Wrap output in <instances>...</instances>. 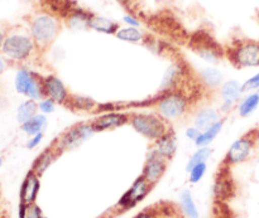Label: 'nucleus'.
Returning a JSON list of instances; mask_svg holds the SVG:
<instances>
[{
  "mask_svg": "<svg viewBox=\"0 0 259 218\" xmlns=\"http://www.w3.org/2000/svg\"><path fill=\"white\" fill-rule=\"evenodd\" d=\"M38 50L29 29L22 25H13L8 28L0 54L9 63H24L34 57Z\"/></svg>",
  "mask_w": 259,
  "mask_h": 218,
  "instance_id": "f257e3e1",
  "label": "nucleus"
},
{
  "mask_svg": "<svg viewBox=\"0 0 259 218\" xmlns=\"http://www.w3.org/2000/svg\"><path fill=\"white\" fill-rule=\"evenodd\" d=\"M28 29L37 44L38 49L50 47L61 30V23L56 15L47 12L33 14L28 19Z\"/></svg>",
  "mask_w": 259,
  "mask_h": 218,
  "instance_id": "f03ea898",
  "label": "nucleus"
},
{
  "mask_svg": "<svg viewBox=\"0 0 259 218\" xmlns=\"http://www.w3.org/2000/svg\"><path fill=\"white\" fill-rule=\"evenodd\" d=\"M258 141L259 130H257V129L248 131L247 134L240 136V138L238 139V140H235L234 143L230 145V148L228 149L227 154H225L224 161H223V166L232 168V167L247 161L248 159L253 155V153H254Z\"/></svg>",
  "mask_w": 259,
  "mask_h": 218,
  "instance_id": "7ed1b4c3",
  "label": "nucleus"
},
{
  "mask_svg": "<svg viewBox=\"0 0 259 218\" xmlns=\"http://www.w3.org/2000/svg\"><path fill=\"white\" fill-rule=\"evenodd\" d=\"M129 123L137 133L152 141L158 140L169 131L167 121L154 114H136L131 116Z\"/></svg>",
  "mask_w": 259,
  "mask_h": 218,
  "instance_id": "20e7f679",
  "label": "nucleus"
},
{
  "mask_svg": "<svg viewBox=\"0 0 259 218\" xmlns=\"http://www.w3.org/2000/svg\"><path fill=\"white\" fill-rule=\"evenodd\" d=\"M228 57L237 68L259 67V42L252 39L239 40L230 48Z\"/></svg>",
  "mask_w": 259,
  "mask_h": 218,
  "instance_id": "39448f33",
  "label": "nucleus"
},
{
  "mask_svg": "<svg viewBox=\"0 0 259 218\" xmlns=\"http://www.w3.org/2000/svg\"><path fill=\"white\" fill-rule=\"evenodd\" d=\"M189 110V97L181 91H168L157 103V111L166 121H174L182 118Z\"/></svg>",
  "mask_w": 259,
  "mask_h": 218,
  "instance_id": "423d86ee",
  "label": "nucleus"
},
{
  "mask_svg": "<svg viewBox=\"0 0 259 218\" xmlns=\"http://www.w3.org/2000/svg\"><path fill=\"white\" fill-rule=\"evenodd\" d=\"M14 87L19 95L30 98V100L38 101L45 98L42 77H39L37 73L28 70V68L22 67L17 71L14 78Z\"/></svg>",
  "mask_w": 259,
  "mask_h": 218,
  "instance_id": "0eeeda50",
  "label": "nucleus"
},
{
  "mask_svg": "<svg viewBox=\"0 0 259 218\" xmlns=\"http://www.w3.org/2000/svg\"><path fill=\"white\" fill-rule=\"evenodd\" d=\"M95 134V130L93 128V124H78V125L73 126L70 130L66 131L65 134L61 135V138H58L55 141V145L57 146L58 150L62 153V151L71 150V149L77 148L80 144H82L83 141L88 140L90 136H93Z\"/></svg>",
  "mask_w": 259,
  "mask_h": 218,
  "instance_id": "6e6552de",
  "label": "nucleus"
},
{
  "mask_svg": "<svg viewBox=\"0 0 259 218\" xmlns=\"http://www.w3.org/2000/svg\"><path fill=\"white\" fill-rule=\"evenodd\" d=\"M152 188H153V186H151L143 177H138L133 182L131 188L121 196L116 207L120 208V211H128V209L133 208L148 196Z\"/></svg>",
  "mask_w": 259,
  "mask_h": 218,
  "instance_id": "1a4fd4ad",
  "label": "nucleus"
},
{
  "mask_svg": "<svg viewBox=\"0 0 259 218\" xmlns=\"http://www.w3.org/2000/svg\"><path fill=\"white\" fill-rule=\"evenodd\" d=\"M167 166H168V160L164 159L163 156L159 155L158 153L152 149L149 151L148 156H147V160L144 163L143 172H142L141 176L148 182L151 186H156L159 181H161L162 177L164 176L167 171Z\"/></svg>",
  "mask_w": 259,
  "mask_h": 218,
  "instance_id": "9d476101",
  "label": "nucleus"
},
{
  "mask_svg": "<svg viewBox=\"0 0 259 218\" xmlns=\"http://www.w3.org/2000/svg\"><path fill=\"white\" fill-rule=\"evenodd\" d=\"M42 87L43 96L46 98H51L56 103L63 105L70 100V93H68L65 83L57 76L48 75L46 77H42Z\"/></svg>",
  "mask_w": 259,
  "mask_h": 218,
  "instance_id": "9b49d317",
  "label": "nucleus"
},
{
  "mask_svg": "<svg viewBox=\"0 0 259 218\" xmlns=\"http://www.w3.org/2000/svg\"><path fill=\"white\" fill-rule=\"evenodd\" d=\"M229 167L223 166L214 182V197L219 203L232 198L235 193V184L230 177Z\"/></svg>",
  "mask_w": 259,
  "mask_h": 218,
  "instance_id": "f8f14e48",
  "label": "nucleus"
},
{
  "mask_svg": "<svg viewBox=\"0 0 259 218\" xmlns=\"http://www.w3.org/2000/svg\"><path fill=\"white\" fill-rule=\"evenodd\" d=\"M40 189V177L33 171H29L23 181L19 192L20 204L35 203Z\"/></svg>",
  "mask_w": 259,
  "mask_h": 218,
  "instance_id": "ddd939ff",
  "label": "nucleus"
},
{
  "mask_svg": "<svg viewBox=\"0 0 259 218\" xmlns=\"http://www.w3.org/2000/svg\"><path fill=\"white\" fill-rule=\"evenodd\" d=\"M129 120H131V116L126 115V114L108 113L105 115H101L99 118H96L91 124H93V128L95 130V133H99V131H108L114 130L116 128H120V126L129 123Z\"/></svg>",
  "mask_w": 259,
  "mask_h": 218,
  "instance_id": "4468645a",
  "label": "nucleus"
},
{
  "mask_svg": "<svg viewBox=\"0 0 259 218\" xmlns=\"http://www.w3.org/2000/svg\"><path fill=\"white\" fill-rule=\"evenodd\" d=\"M243 95L244 93L242 91V85L238 81L229 80L222 85V97L224 100V107H227V111L233 110V107L240 102Z\"/></svg>",
  "mask_w": 259,
  "mask_h": 218,
  "instance_id": "2eb2a0df",
  "label": "nucleus"
},
{
  "mask_svg": "<svg viewBox=\"0 0 259 218\" xmlns=\"http://www.w3.org/2000/svg\"><path fill=\"white\" fill-rule=\"evenodd\" d=\"M60 154H61V151L58 150L57 146H56L55 144H52L50 148H47L46 150H43L42 153L37 156V159L33 161V166H32V168H30V171L34 172L37 176L42 177L43 174L46 173V171H47V169L50 168L53 163H55V160L58 158V155H60Z\"/></svg>",
  "mask_w": 259,
  "mask_h": 218,
  "instance_id": "dca6fc26",
  "label": "nucleus"
},
{
  "mask_svg": "<svg viewBox=\"0 0 259 218\" xmlns=\"http://www.w3.org/2000/svg\"><path fill=\"white\" fill-rule=\"evenodd\" d=\"M153 150L158 153L161 156H163L164 159H167L168 161L171 160L177 150V140L175 134L168 131L166 135H163L158 140L154 141Z\"/></svg>",
  "mask_w": 259,
  "mask_h": 218,
  "instance_id": "f3484780",
  "label": "nucleus"
},
{
  "mask_svg": "<svg viewBox=\"0 0 259 218\" xmlns=\"http://www.w3.org/2000/svg\"><path fill=\"white\" fill-rule=\"evenodd\" d=\"M220 120V114L219 111L215 110L212 107H206L200 110L199 113L195 116V126L197 129H200L201 131H205L206 129H209L210 126H212L214 124H217Z\"/></svg>",
  "mask_w": 259,
  "mask_h": 218,
  "instance_id": "a211bd4d",
  "label": "nucleus"
},
{
  "mask_svg": "<svg viewBox=\"0 0 259 218\" xmlns=\"http://www.w3.org/2000/svg\"><path fill=\"white\" fill-rule=\"evenodd\" d=\"M93 14L85 12L82 9H73L71 10L68 14L67 22L72 29L77 30H85L90 29V19Z\"/></svg>",
  "mask_w": 259,
  "mask_h": 218,
  "instance_id": "6ab92c4d",
  "label": "nucleus"
},
{
  "mask_svg": "<svg viewBox=\"0 0 259 218\" xmlns=\"http://www.w3.org/2000/svg\"><path fill=\"white\" fill-rule=\"evenodd\" d=\"M259 107V91L254 92L245 93L244 97L240 100L238 105V113L240 118H248L255 113V110Z\"/></svg>",
  "mask_w": 259,
  "mask_h": 218,
  "instance_id": "aec40b11",
  "label": "nucleus"
},
{
  "mask_svg": "<svg viewBox=\"0 0 259 218\" xmlns=\"http://www.w3.org/2000/svg\"><path fill=\"white\" fill-rule=\"evenodd\" d=\"M46 126H47V118L45 114H37L28 121L20 124V130L28 136H33L35 134L43 133Z\"/></svg>",
  "mask_w": 259,
  "mask_h": 218,
  "instance_id": "412c9836",
  "label": "nucleus"
},
{
  "mask_svg": "<svg viewBox=\"0 0 259 218\" xmlns=\"http://www.w3.org/2000/svg\"><path fill=\"white\" fill-rule=\"evenodd\" d=\"M119 28L120 27L118 23L113 22L108 18L93 15L90 19V29L95 30V32L104 33V34H115Z\"/></svg>",
  "mask_w": 259,
  "mask_h": 218,
  "instance_id": "4be33fe9",
  "label": "nucleus"
},
{
  "mask_svg": "<svg viewBox=\"0 0 259 218\" xmlns=\"http://www.w3.org/2000/svg\"><path fill=\"white\" fill-rule=\"evenodd\" d=\"M223 126H224V120H219L217 124H214L212 126H210L209 129H206L205 131H202L200 134L199 138L194 141L195 145L197 148H204V146H209L212 141L217 139V136L219 135L220 131H222Z\"/></svg>",
  "mask_w": 259,
  "mask_h": 218,
  "instance_id": "5701e85b",
  "label": "nucleus"
},
{
  "mask_svg": "<svg viewBox=\"0 0 259 218\" xmlns=\"http://www.w3.org/2000/svg\"><path fill=\"white\" fill-rule=\"evenodd\" d=\"M180 206L187 218H199V209L189 189H184L180 194Z\"/></svg>",
  "mask_w": 259,
  "mask_h": 218,
  "instance_id": "b1692460",
  "label": "nucleus"
},
{
  "mask_svg": "<svg viewBox=\"0 0 259 218\" xmlns=\"http://www.w3.org/2000/svg\"><path fill=\"white\" fill-rule=\"evenodd\" d=\"M38 111H39V108H38L37 101L27 98V100L23 101V102L18 106L17 121L19 124L25 123V121H28L29 119H32L33 116L37 115Z\"/></svg>",
  "mask_w": 259,
  "mask_h": 218,
  "instance_id": "393cba45",
  "label": "nucleus"
},
{
  "mask_svg": "<svg viewBox=\"0 0 259 218\" xmlns=\"http://www.w3.org/2000/svg\"><path fill=\"white\" fill-rule=\"evenodd\" d=\"M114 35H115L118 39L128 43H141L143 42L144 39V34L141 29L134 27H128V25L124 28H119Z\"/></svg>",
  "mask_w": 259,
  "mask_h": 218,
  "instance_id": "a878e982",
  "label": "nucleus"
},
{
  "mask_svg": "<svg viewBox=\"0 0 259 218\" xmlns=\"http://www.w3.org/2000/svg\"><path fill=\"white\" fill-rule=\"evenodd\" d=\"M200 77H201L202 82H204L207 87L217 88L222 85L223 73L220 72L218 68L206 67L200 72Z\"/></svg>",
  "mask_w": 259,
  "mask_h": 218,
  "instance_id": "bb28decb",
  "label": "nucleus"
},
{
  "mask_svg": "<svg viewBox=\"0 0 259 218\" xmlns=\"http://www.w3.org/2000/svg\"><path fill=\"white\" fill-rule=\"evenodd\" d=\"M195 52L200 56L201 58H204L205 61L211 63L219 62L220 54L218 52V48H215L212 44H209V43H197L195 44Z\"/></svg>",
  "mask_w": 259,
  "mask_h": 218,
  "instance_id": "cd10ccee",
  "label": "nucleus"
},
{
  "mask_svg": "<svg viewBox=\"0 0 259 218\" xmlns=\"http://www.w3.org/2000/svg\"><path fill=\"white\" fill-rule=\"evenodd\" d=\"M212 155V150L209 148V146H204V148H199L197 151H195L194 154L191 155V158L189 159L186 166V171L189 172L190 169L194 168L195 166L201 163H206L207 160L210 159V156Z\"/></svg>",
  "mask_w": 259,
  "mask_h": 218,
  "instance_id": "c85d7f7f",
  "label": "nucleus"
},
{
  "mask_svg": "<svg viewBox=\"0 0 259 218\" xmlns=\"http://www.w3.org/2000/svg\"><path fill=\"white\" fill-rule=\"evenodd\" d=\"M171 216V212L167 211V208L162 204H156V206L148 207L137 213L133 218H164Z\"/></svg>",
  "mask_w": 259,
  "mask_h": 218,
  "instance_id": "c756f323",
  "label": "nucleus"
},
{
  "mask_svg": "<svg viewBox=\"0 0 259 218\" xmlns=\"http://www.w3.org/2000/svg\"><path fill=\"white\" fill-rule=\"evenodd\" d=\"M180 67L179 66H169L167 68L166 73L163 76V80H162V90H172V87L175 86V83L180 80Z\"/></svg>",
  "mask_w": 259,
  "mask_h": 218,
  "instance_id": "7c9ffc66",
  "label": "nucleus"
},
{
  "mask_svg": "<svg viewBox=\"0 0 259 218\" xmlns=\"http://www.w3.org/2000/svg\"><path fill=\"white\" fill-rule=\"evenodd\" d=\"M19 218H46L37 203L19 204Z\"/></svg>",
  "mask_w": 259,
  "mask_h": 218,
  "instance_id": "2f4dec72",
  "label": "nucleus"
},
{
  "mask_svg": "<svg viewBox=\"0 0 259 218\" xmlns=\"http://www.w3.org/2000/svg\"><path fill=\"white\" fill-rule=\"evenodd\" d=\"M206 171H207V164L206 163L197 164V166H195L194 168L190 169V171L187 172V173H189L190 183H192V184L199 183V182L201 181V179L205 177V174H206Z\"/></svg>",
  "mask_w": 259,
  "mask_h": 218,
  "instance_id": "473e14b6",
  "label": "nucleus"
},
{
  "mask_svg": "<svg viewBox=\"0 0 259 218\" xmlns=\"http://www.w3.org/2000/svg\"><path fill=\"white\" fill-rule=\"evenodd\" d=\"M259 90V72L253 75L252 77L248 78L244 83L242 85V91L243 93H249L254 92V91Z\"/></svg>",
  "mask_w": 259,
  "mask_h": 218,
  "instance_id": "72a5a7b5",
  "label": "nucleus"
},
{
  "mask_svg": "<svg viewBox=\"0 0 259 218\" xmlns=\"http://www.w3.org/2000/svg\"><path fill=\"white\" fill-rule=\"evenodd\" d=\"M38 108H39L40 114H45V115L52 114L56 108V102L51 100V98L45 97L42 100H39V102H38Z\"/></svg>",
  "mask_w": 259,
  "mask_h": 218,
  "instance_id": "f704fd0d",
  "label": "nucleus"
},
{
  "mask_svg": "<svg viewBox=\"0 0 259 218\" xmlns=\"http://www.w3.org/2000/svg\"><path fill=\"white\" fill-rule=\"evenodd\" d=\"M42 140H43V133L35 134V135L29 136L28 141L25 143V146H27L28 149H34V148H37L40 143H42Z\"/></svg>",
  "mask_w": 259,
  "mask_h": 218,
  "instance_id": "c9c22d12",
  "label": "nucleus"
},
{
  "mask_svg": "<svg viewBox=\"0 0 259 218\" xmlns=\"http://www.w3.org/2000/svg\"><path fill=\"white\" fill-rule=\"evenodd\" d=\"M201 133H202V131L200 130V129H197L196 126H190V128L186 129V133H185V134H186L187 139L195 141L197 138H199L200 134H201Z\"/></svg>",
  "mask_w": 259,
  "mask_h": 218,
  "instance_id": "e433bc0d",
  "label": "nucleus"
},
{
  "mask_svg": "<svg viewBox=\"0 0 259 218\" xmlns=\"http://www.w3.org/2000/svg\"><path fill=\"white\" fill-rule=\"evenodd\" d=\"M123 22L125 23L128 27H134V28H138L141 27V22H139L137 18H134L133 15L128 14V15H124L123 17Z\"/></svg>",
  "mask_w": 259,
  "mask_h": 218,
  "instance_id": "4c0bfd02",
  "label": "nucleus"
},
{
  "mask_svg": "<svg viewBox=\"0 0 259 218\" xmlns=\"http://www.w3.org/2000/svg\"><path fill=\"white\" fill-rule=\"evenodd\" d=\"M8 28H9V25H5V24H3V23H0V49H2V45H3V43H4L5 35H7V32H8Z\"/></svg>",
  "mask_w": 259,
  "mask_h": 218,
  "instance_id": "58836bf2",
  "label": "nucleus"
},
{
  "mask_svg": "<svg viewBox=\"0 0 259 218\" xmlns=\"http://www.w3.org/2000/svg\"><path fill=\"white\" fill-rule=\"evenodd\" d=\"M8 66H9V61L2 56V57H0V76H2L5 71H7Z\"/></svg>",
  "mask_w": 259,
  "mask_h": 218,
  "instance_id": "ea45409f",
  "label": "nucleus"
},
{
  "mask_svg": "<svg viewBox=\"0 0 259 218\" xmlns=\"http://www.w3.org/2000/svg\"><path fill=\"white\" fill-rule=\"evenodd\" d=\"M3 163H4V159H3V158H2V156H0V168H2Z\"/></svg>",
  "mask_w": 259,
  "mask_h": 218,
  "instance_id": "a19ab883",
  "label": "nucleus"
},
{
  "mask_svg": "<svg viewBox=\"0 0 259 218\" xmlns=\"http://www.w3.org/2000/svg\"><path fill=\"white\" fill-rule=\"evenodd\" d=\"M0 218H7V216H5V214H2V216H0Z\"/></svg>",
  "mask_w": 259,
  "mask_h": 218,
  "instance_id": "79ce46f5",
  "label": "nucleus"
},
{
  "mask_svg": "<svg viewBox=\"0 0 259 218\" xmlns=\"http://www.w3.org/2000/svg\"><path fill=\"white\" fill-rule=\"evenodd\" d=\"M177 218H181V217H177Z\"/></svg>",
  "mask_w": 259,
  "mask_h": 218,
  "instance_id": "37998d69",
  "label": "nucleus"
},
{
  "mask_svg": "<svg viewBox=\"0 0 259 218\" xmlns=\"http://www.w3.org/2000/svg\"><path fill=\"white\" fill-rule=\"evenodd\" d=\"M0 216H2V214H0Z\"/></svg>",
  "mask_w": 259,
  "mask_h": 218,
  "instance_id": "c03bdc74",
  "label": "nucleus"
}]
</instances>
